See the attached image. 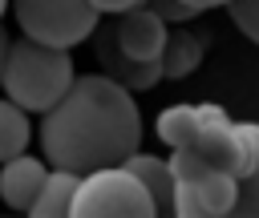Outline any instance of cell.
<instances>
[{"instance_id":"obj_4","label":"cell","mask_w":259,"mask_h":218,"mask_svg":"<svg viewBox=\"0 0 259 218\" xmlns=\"http://www.w3.org/2000/svg\"><path fill=\"white\" fill-rule=\"evenodd\" d=\"M69 214L73 218H150L158 210L150 190L130 166H101L81 174Z\"/></svg>"},{"instance_id":"obj_3","label":"cell","mask_w":259,"mask_h":218,"mask_svg":"<svg viewBox=\"0 0 259 218\" xmlns=\"http://www.w3.org/2000/svg\"><path fill=\"white\" fill-rule=\"evenodd\" d=\"M174 170V214L178 218H227L239 198V178L206 166L190 145L170 149Z\"/></svg>"},{"instance_id":"obj_11","label":"cell","mask_w":259,"mask_h":218,"mask_svg":"<svg viewBox=\"0 0 259 218\" xmlns=\"http://www.w3.org/2000/svg\"><path fill=\"white\" fill-rule=\"evenodd\" d=\"M121 166H130V170L142 178V186L150 190L158 214H174V170H170V161H162L158 153H142V149H134Z\"/></svg>"},{"instance_id":"obj_19","label":"cell","mask_w":259,"mask_h":218,"mask_svg":"<svg viewBox=\"0 0 259 218\" xmlns=\"http://www.w3.org/2000/svg\"><path fill=\"white\" fill-rule=\"evenodd\" d=\"M8 44H12V36L4 32V24H0V77H4V61H8Z\"/></svg>"},{"instance_id":"obj_18","label":"cell","mask_w":259,"mask_h":218,"mask_svg":"<svg viewBox=\"0 0 259 218\" xmlns=\"http://www.w3.org/2000/svg\"><path fill=\"white\" fill-rule=\"evenodd\" d=\"M134 4H138V0H93V8H97L101 16H105V12H109V16H121V12L134 8Z\"/></svg>"},{"instance_id":"obj_15","label":"cell","mask_w":259,"mask_h":218,"mask_svg":"<svg viewBox=\"0 0 259 218\" xmlns=\"http://www.w3.org/2000/svg\"><path fill=\"white\" fill-rule=\"evenodd\" d=\"M194 125H198V105L178 101V105H170V109L158 113V137H162L170 149L186 145V141L194 137Z\"/></svg>"},{"instance_id":"obj_22","label":"cell","mask_w":259,"mask_h":218,"mask_svg":"<svg viewBox=\"0 0 259 218\" xmlns=\"http://www.w3.org/2000/svg\"><path fill=\"white\" fill-rule=\"evenodd\" d=\"M4 4H8V0H4Z\"/></svg>"},{"instance_id":"obj_10","label":"cell","mask_w":259,"mask_h":218,"mask_svg":"<svg viewBox=\"0 0 259 218\" xmlns=\"http://www.w3.org/2000/svg\"><path fill=\"white\" fill-rule=\"evenodd\" d=\"M206 40H210L206 28H186V24L170 28L166 32V48H162V81L190 77L206 57Z\"/></svg>"},{"instance_id":"obj_14","label":"cell","mask_w":259,"mask_h":218,"mask_svg":"<svg viewBox=\"0 0 259 218\" xmlns=\"http://www.w3.org/2000/svg\"><path fill=\"white\" fill-rule=\"evenodd\" d=\"M32 125H28V109H20L12 97H0V161L16 157L28 149Z\"/></svg>"},{"instance_id":"obj_7","label":"cell","mask_w":259,"mask_h":218,"mask_svg":"<svg viewBox=\"0 0 259 218\" xmlns=\"http://www.w3.org/2000/svg\"><path fill=\"white\" fill-rule=\"evenodd\" d=\"M93 52H97V65L101 73H109L113 81H121L130 93H146L162 81V61H138L130 57L121 44H117V32H113V20H97L93 28Z\"/></svg>"},{"instance_id":"obj_2","label":"cell","mask_w":259,"mask_h":218,"mask_svg":"<svg viewBox=\"0 0 259 218\" xmlns=\"http://www.w3.org/2000/svg\"><path fill=\"white\" fill-rule=\"evenodd\" d=\"M73 77H77V69H73L69 48H53V44H40L32 36H20V40L8 44L0 89L20 109L45 113V109H53L65 97V89L73 85Z\"/></svg>"},{"instance_id":"obj_5","label":"cell","mask_w":259,"mask_h":218,"mask_svg":"<svg viewBox=\"0 0 259 218\" xmlns=\"http://www.w3.org/2000/svg\"><path fill=\"white\" fill-rule=\"evenodd\" d=\"M12 12L24 36L53 48H73L89 40L101 20L93 0H12Z\"/></svg>"},{"instance_id":"obj_21","label":"cell","mask_w":259,"mask_h":218,"mask_svg":"<svg viewBox=\"0 0 259 218\" xmlns=\"http://www.w3.org/2000/svg\"><path fill=\"white\" fill-rule=\"evenodd\" d=\"M0 16H4V0H0Z\"/></svg>"},{"instance_id":"obj_1","label":"cell","mask_w":259,"mask_h":218,"mask_svg":"<svg viewBox=\"0 0 259 218\" xmlns=\"http://www.w3.org/2000/svg\"><path fill=\"white\" fill-rule=\"evenodd\" d=\"M142 145V113L134 93L109 73L73 77L65 97L40 113V149L49 166L61 170H101L121 166Z\"/></svg>"},{"instance_id":"obj_12","label":"cell","mask_w":259,"mask_h":218,"mask_svg":"<svg viewBox=\"0 0 259 218\" xmlns=\"http://www.w3.org/2000/svg\"><path fill=\"white\" fill-rule=\"evenodd\" d=\"M77 182H81L77 170H61V166H53L49 178L40 182V190H36V198H32V206H28V214H32V218H65L69 206H73Z\"/></svg>"},{"instance_id":"obj_20","label":"cell","mask_w":259,"mask_h":218,"mask_svg":"<svg viewBox=\"0 0 259 218\" xmlns=\"http://www.w3.org/2000/svg\"><path fill=\"white\" fill-rule=\"evenodd\" d=\"M186 4H194V8L202 12V8H219V4H231V0H186Z\"/></svg>"},{"instance_id":"obj_8","label":"cell","mask_w":259,"mask_h":218,"mask_svg":"<svg viewBox=\"0 0 259 218\" xmlns=\"http://www.w3.org/2000/svg\"><path fill=\"white\" fill-rule=\"evenodd\" d=\"M113 32H117V44H121L130 57H138V61H162L170 24H166L154 8L134 4V8H125V12L113 20Z\"/></svg>"},{"instance_id":"obj_17","label":"cell","mask_w":259,"mask_h":218,"mask_svg":"<svg viewBox=\"0 0 259 218\" xmlns=\"http://www.w3.org/2000/svg\"><path fill=\"white\" fill-rule=\"evenodd\" d=\"M138 4H146V8H154L166 24H186L198 8L194 4H186V0H138Z\"/></svg>"},{"instance_id":"obj_13","label":"cell","mask_w":259,"mask_h":218,"mask_svg":"<svg viewBox=\"0 0 259 218\" xmlns=\"http://www.w3.org/2000/svg\"><path fill=\"white\" fill-rule=\"evenodd\" d=\"M243 137H247V149H251V161H247V174L239 178V198H235V210L239 218H259V121H239Z\"/></svg>"},{"instance_id":"obj_16","label":"cell","mask_w":259,"mask_h":218,"mask_svg":"<svg viewBox=\"0 0 259 218\" xmlns=\"http://www.w3.org/2000/svg\"><path fill=\"white\" fill-rule=\"evenodd\" d=\"M227 12H231V20H235V28H239L247 40L259 44V0H231Z\"/></svg>"},{"instance_id":"obj_9","label":"cell","mask_w":259,"mask_h":218,"mask_svg":"<svg viewBox=\"0 0 259 218\" xmlns=\"http://www.w3.org/2000/svg\"><path fill=\"white\" fill-rule=\"evenodd\" d=\"M45 178H49V161L32 157L28 149L8 157V161H0V202L28 214V206H32V198H36Z\"/></svg>"},{"instance_id":"obj_6","label":"cell","mask_w":259,"mask_h":218,"mask_svg":"<svg viewBox=\"0 0 259 218\" xmlns=\"http://www.w3.org/2000/svg\"><path fill=\"white\" fill-rule=\"evenodd\" d=\"M206 166L214 170H227L235 178L247 174V161H251V149H247V137L239 129V121L227 117L223 105L214 101H202L198 105V125H194V137L186 141Z\"/></svg>"}]
</instances>
